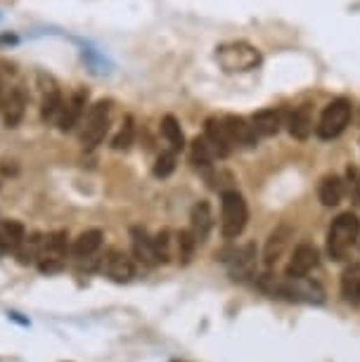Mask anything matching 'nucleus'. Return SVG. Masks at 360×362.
Returning a JSON list of instances; mask_svg holds the SVG:
<instances>
[{"label": "nucleus", "mask_w": 360, "mask_h": 362, "mask_svg": "<svg viewBox=\"0 0 360 362\" xmlns=\"http://www.w3.org/2000/svg\"><path fill=\"white\" fill-rule=\"evenodd\" d=\"M176 171V152H161L157 161H154V176L157 178H169Z\"/></svg>", "instance_id": "nucleus-28"}, {"label": "nucleus", "mask_w": 360, "mask_h": 362, "mask_svg": "<svg viewBox=\"0 0 360 362\" xmlns=\"http://www.w3.org/2000/svg\"><path fill=\"white\" fill-rule=\"evenodd\" d=\"M195 246H197V239L192 237L190 230H180L176 235V249H178V258L183 263H190L192 256H195Z\"/></svg>", "instance_id": "nucleus-26"}, {"label": "nucleus", "mask_w": 360, "mask_h": 362, "mask_svg": "<svg viewBox=\"0 0 360 362\" xmlns=\"http://www.w3.org/2000/svg\"><path fill=\"white\" fill-rule=\"evenodd\" d=\"M318 265V249L310 244L296 246L294 256H291L289 265H287V277L289 279H303L306 274Z\"/></svg>", "instance_id": "nucleus-10"}, {"label": "nucleus", "mask_w": 360, "mask_h": 362, "mask_svg": "<svg viewBox=\"0 0 360 362\" xmlns=\"http://www.w3.org/2000/svg\"><path fill=\"white\" fill-rule=\"evenodd\" d=\"M251 126L256 130V135H277V130L282 126V114L277 109H261L251 116Z\"/></svg>", "instance_id": "nucleus-17"}, {"label": "nucleus", "mask_w": 360, "mask_h": 362, "mask_svg": "<svg viewBox=\"0 0 360 362\" xmlns=\"http://www.w3.org/2000/svg\"><path fill=\"white\" fill-rule=\"evenodd\" d=\"M161 135L166 137V142L171 145L173 152H183L185 149V135H183V128H180L178 118L176 116H164L161 118Z\"/></svg>", "instance_id": "nucleus-21"}, {"label": "nucleus", "mask_w": 360, "mask_h": 362, "mask_svg": "<svg viewBox=\"0 0 360 362\" xmlns=\"http://www.w3.org/2000/svg\"><path fill=\"white\" fill-rule=\"evenodd\" d=\"M85 104H88V90H76L74 95L69 97V102L62 107L60 111V118H57V126L60 130H74L78 126L81 116L85 114Z\"/></svg>", "instance_id": "nucleus-9"}, {"label": "nucleus", "mask_w": 360, "mask_h": 362, "mask_svg": "<svg viewBox=\"0 0 360 362\" xmlns=\"http://www.w3.org/2000/svg\"><path fill=\"white\" fill-rule=\"evenodd\" d=\"M102 239H104L102 230H85V232H81L76 239H74L71 253L76 256V258H90V256L100 251Z\"/></svg>", "instance_id": "nucleus-15"}, {"label": "nucleus", "mask_w": 360, "mask_h": 362, "mask_svg": "<svg viewBox=\"0 0 360 362\" xmlns=\"http://www.w3.org/2000/svg\"><path fill=\"white\" fill-rule=\"evenodd\" d=\"M67 232H53L43 237L41 242V256H39V267L43 272H57L64 267L67 258Z\"/></svg>", "instance_id": "nucleus-6"}, {"label": "nucleus", "mask_w": 360, "mask_h": 362, "mask_svg": "<svg viewBox=\"0 0 360 362\" xmlns=\"http://www.w3.org/2000/svg\"><path fill=\"white\" fill-rule=\"evenodd\" d=\"M219 62L226 71H249L261 62V55L256 48H251L249 43H228V46L219 48Z\"/></svg>", "instance_id": "nucleus-5"}, {"label": "nucleus", "mask_w": 360, "mask_h": 362, "mask_svg": "<svg viewBox=\"0 0 360 362\" xmlns=\"http://www.w3.org/2000/svg\"><path fill=\"white\" fill-rule=\"evenodd\" d=\"M360 235V218L356 214H341L334 218L327 232V253L332 260H344Z\"/></svg>", "instance_id": "nucleus-1"}, {"label": "nucleus", "mask_w": 360, "mask_h": 362, "mask_svg": "<svg viewBox=\"0 0 360 362\" xmlns=\"http://www.w3.org/2000/svg\"><path fill=\"white\" fill-rule=\"evenodd\" d=\"M109 116H111V102L109 99H102V102H95L85 114V123L81 128V145L85 149L97 147L104 140L109 130Z\"/></svg>", "instance_id": "nucleus-3"}, {"label": "nucleus", "mask_w": 360, "mask_h": 362, "mask_svg": "<svg viewBox=\"0 0 360 362\" xmlns=\"http://www.w3.org/2000/svg\"><path fill=\"white\" fill-rule=\"evenodd\" d=\"M24 109H27V99H24L22 90H10V95L5 97V107H3V116H5V126L8 128H17L24 118Z\"/></svg>", "instance_id": "nucleus-18"}, {"label": "nucleus", "mask_w": 360, "mask_h": 362, "mask_svg": "<svg viewBox=\"0 0 360 362\" xmlns=\"http://www.w3.org/2000/svg\"><path fill=\"white\" fill-rule=\"evenodd\" d=\"M346 195V185L339 176H325L320 180L318 197L325 206H337Z\"/></svg>", "instance_id": "nucleus-19"}, {"label": "nucleus", "mask_w": 360, "mask_h": 362, "mask_svg": "<svg viewBox=\"0 0 360 362\" xmlns=\"http://www.w3.org/2000/svg\"><path fill=\"white\" fill-rule=\"evenodd\" d=\"M100 267L109 279H114V282H119V284L130 282V279L135 277L133 258H128V256L119 251V249H109V251L104 253Z\"/></svg>", "instance_id": "nucleus-8"}, {"label": "nucleus", "mask_w": 360, "mask_h": 362, "mask_svg": "<svg viewBox=\"0 0 360 362\" xmlns=\"http://www.w3.org/2000/svg\"><path fill=\"white\" fill-rule=\"evenodd\" d=\"M247 221H249V209H247L244 197L237 190H226L221 195V232L226 239H235L244 232Z\"/></svg>", "instance_id": "nucleus-2"}, {"label": "nucleus", "mask_w": 360, "mask_h": 362, "mask_svg": "<svg viewBox=\"0 0 360 362\" xmlns=\"http://www.w3.org/2000/svg\"><path fill=\"white\" fill-rule=\"evenodd\" d=\"M133 135H135V126H133V118H126L123 121V126L119 128V133L114 135V140H111V147L116 149V152H126V149L133 145Z\"/></svg>", "instance_id": "nucleus-27"}, {"label": "nucleus", "mask_w": 360, "mask_h": 362, "mask_svg": "<svg viewBox=\"0 0 360 362\" xmlns=\"http://www.w3.org/2000/svg\"><path fill=\"white\" fill-rule=\"evenodd\" d=\"M254 263H256V246L254 244H247L235 251V258H233V274L235 279H244L249 277L251 270H254Z\"/></svg>", "instance_id": "nucleus-20"}, {"label": "nucleus", "mask_w": 360, "mask_h": 362, "mask_svg": "<svg viewBox=\"0 0 360 362\" xmlns=\"http://www.w3.org/2000/svg\"><path fill=\"white\" fill-rule=\"evenodd\" d=\"M130 237H133V253H135V258L142 260L145 265H159V258H157V253H154L152 237H147V232L142 228L130 230Z\"/></svg>", "instance_id": "nucleus-16"}, {"label": "nucleus", "mask_w": 360, "mask_h": 362, "mask_svg": "<svg viewBox=\"0 0 360 362\" xmlns=\"http://www.w3.org/2000/svg\"><path fill=\"white\" fill-rule=\"evenodd\" d=\"M313 130V121H310V114L306 107L296 109L294 114L289 116V135L296 137V140H306Z\"/></svg>", "instance_id": "nucleus-24"}, {"label": "nucleus", "mask_w": 360, "mask_h": 362, "mask_svg": "<svg viewBox=\"0 0 360 362\" xmlns=\"http://www.w3.org/2000/svg\"><path fill=\"white\" fill-rule=\"evenodd\" d=\"M211 230H214V214H211V204L209 202H197L192 206V214H190V232L192 237L200 242H207Z\"/></svg>", "instance_id": "nucleus-11"}, {"label": "nucleus", "mask_w": 360, "mask_h": 362, "mask_svg": "<svg viewBox=\"0 0 360 362\" xmlns=\"http://www.w3.org/2000/svg\"><path fill=\"white\" fill-rule=\"evenodd\" d=\"M341 294L353 305L360 303V265H351L341 277Z\"/></svg>", "instance_id": "nucleus-22"}, {"label": "nucleus", "mask_w": 360, "mask_h": 362, "mask_svg": "<svg viewBox=\"0 0 360 362\" xmlns=\"http://www.w3.org/2000/svg\"><path fill=\"white\" fill-rule=\"evenodd\" d=\"M214 152H211L209 142L204 140V137H195L190 145V161L195 168H202V171H207V168H211V164H214Z\"/></svg>", "instance_id": "nucleus-23"}, {"label": "nucleus", "mask_w": 360, "mask_h": 362, "mask_svg": "<svg viewBox=\"0 0 360 362\" xmlns=\"http://www.w3.org/2000/svg\"><path fill=\"white\" fill-rule=\"evenodd\" d=\"M223 121H226V128H228V133H230L235 145H244V147L256 145L258 135H256V130H254L251 121H247L244 116H235V114L226 116Z\"/></svg>", "instance_id": "nucleus-12"}, {"label": "nucleus", "mask_w": 360, "mask_h": 362, "mask_svg": "<svg viewBox=\"0 0 360 362\" xmlns=\"http://www.w3.org/2000/svg\"><path fill=\"white\" fill-rule=\"evenodd\" d=\"M64 107L62 102V95L57 88H50L43 95V107H41V116L43 121H53V118H60V111Z\"/></svg>", "instance_id": "nucleus-25"}, {"label": "nucleus", "mask_w": 360, "mask_h": 362, "mask_svg": "<svg viewBox=\"0 0 360 362\" xmlns=\"http://www.w3.org/2000/svg\"><path fill=\"white\" fill-rule=\"evenodd\" d=\"M346 187H349V195L360 202V168L349 166L346 168Z\"/></svg>", "instance_id": "nucleus-30"}, {"label": "nucleus", "mask_w": 360, "mask_h": 362, "mask_svg": "<svg viewBox=\"0 0 360 362\" xmlns=\"http://www.w3.org/2000/svg\"><path fill=\"white\" fill-rule=\"evenodd\" d=\"M27 239V230L17 221H3L0 223V256L17 253L22 242Z\"/></svg>", "instance_id": "nucleus-13"}, {"label": "nucleus", "mask_w": 360, "mask_h": 362, "mask_svg": "<svg viewBox=\"0 0 360 362\" xmlns=\"http://www.w3.org/2000/svg\"><path fill=\"white\" fill-rule=\"evenodd\" d=\"M289 237H291V230L287 225H280L277 230H272L268 242H265V249H263L265 265H275L277 260H280V256L284 253V249L289 244Z\"/></svg>", "instance_id": "nucleus-14"}, {"label": "nucleus", "mask_w": 360, "mask_h": 362, "mask_svg": "<svg viewBox=\"0 0 360 362\" xmlns=\"http://www.w3.org/2000/svg\"><path fill=\"white\" fill-rule=\"evenodd\" d=\"M204 140L209 142V147H211V152H214V157H219V159H226V157H230V152H233V147H235V142H233V137L230 133H228V128H226V121L223 118H207V128H204Z\"/></svg>", "instance_id": "nucleus-7"}, {"label": "nucleus", "mask_w": 360, "mask_h": 362, "mask_svg": "<svg viewBox=\"0 0 360 362\" xmlns=\"http://www.w3.org/2000/svg\"><path fill=\"white\" fill-rule=\"evenodd\" d=\"M349 121H351V102L346 97H339L325 107L315 130H318L320 140H334V137L344 133Z\"/></svg>", "instance_id": "nucleus-4"}, {"label": "nucleus", "mask_w": 360, "mask_h": 362, "mask_svg": "<svg viewBox=\"0 0 360 362\" xmlns=\"http://www.w3.org/2000/svg\"><path fill=\"white\" fill-rule=\"evenodd\" d=\"M152 244H154V253H157L159 263H169L171 258V239H169V230H161L157 237H152Z\"/></svg>", "instance_id": "nucleus-29"}]
</instances>
